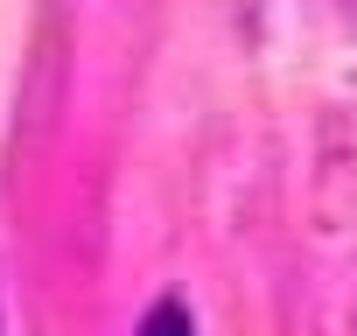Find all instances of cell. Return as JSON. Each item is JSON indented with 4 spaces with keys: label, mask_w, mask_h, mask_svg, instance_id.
Instances as JSON below:
<instances>
[{
    "label": "cell",
    "mask_w": 357,
    "mask_h": 336,
    "mask_svg": "<svg viewBox=\"0 0 357 336\" xmlns=\"http://www.w3.org/2000/svg\"><path fill=\"white\" fill-rule=\"evenodd\" d=\"M140 336H197V322H190V308H183V301H154V308H147V322H140Z\"/></svg>",
    "instance_id": "obj_1"
}]
</instances>
